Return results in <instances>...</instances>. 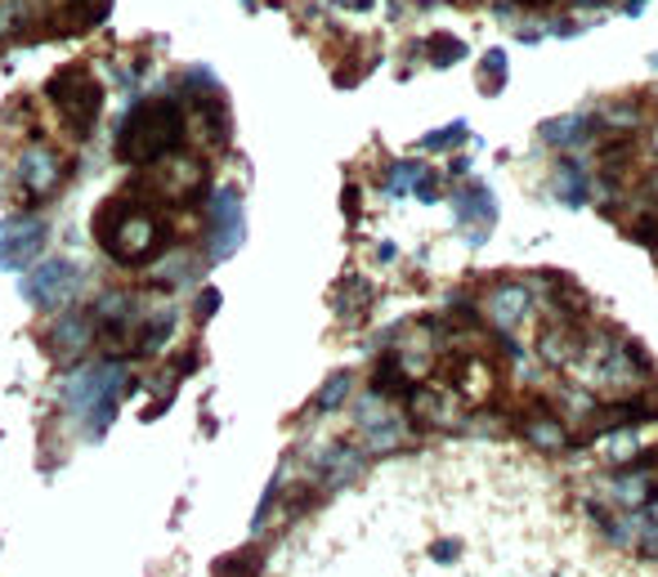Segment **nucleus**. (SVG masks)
<instances>
[{
	"label": "nucleus",
	"mask_w": 658,
	"mask_h": 577,
	"mask_svg": "<svg viewBox=\"0 0 658 577\" xmlns=\"http://www.w3.org/2000/svg\"><path fill=\"white\" fill-rule=\"evenodd\" d=\"M627 238L649 247V251H658V215H636L631 228H627Z\"/></svg>",
	"instance_id": "bb28decb"
},
{
	"label": "nucleus",
	"mask_w": 658,
	"mask_h": 577,
	"mask_svg": "<svg viewBox=\"0 0 658 577\" xmlns=\"http://www.w3.org/2000/svg\"><path fill=\"white\" fill-rule=\"evenodd\" d=\"M45 99L63 112V122L76 140H85L99 122V112H103V85L85 72V68H63L45 81Z\"/></svg>",
	"instance_id": "20e7f679"
},
{
	"label": "nucleus",
	"mask_w": 658,
	"mask_h": 577,
	"mask_svg": "<svg viewBox=\"0 0 658 577\" xmlns=\"http://www.w3.org/2000/svg\"><path fill=\"white\" fill-rule=\"evenodd\" d=\"M341 10H354V14H363V10H372V0H337Z\"/></svg>",
	"instance_id": "7c9ffc66"
},
{
	"label": "nucleus",
	"mask_w": 658,
	"mask_h": 577,
	"mask_svg": "<svg viewBox=\"0 0 658 577\" xmlns=\"http://www.w3.org/2000/svg\"><path fill=\"white\" fill-rule=\"evenodd\" d=\"M578 350H583V336H578L569 322L546 327V331L537 336V354H542V363H552V368H569V363L578 359Z\"/></svg>",
	"instance_id": "dca6fc26"
},
{
	"label": "nucleus",
	"mask_w": 658,
	"mask_h": 577,
	"mask_svg": "<svg viewBox=\"0 0 658 577\" xmlns=\"http://www.w3.org/2000/svg\"><path fill=\"white\" fill-rule=\"evenodd\" d=\"M466 140V122H453V126H444V131H430L425 140H421V148L425 153H439V148H453V144H462Z\"/></svg>",
	"instance_id": "a878e982"
},
{
	"label": "nucleus",
	"mask_w": 658,
	"mask_h": 577,
	"mask_svg": "<svg viewBox=\"0 0 658 577\" xmlns=\"http://www.w3.org/2000/svg\"><path fill=\"white\" fill-rule=\"evenodd\" d=\"M153 179H157L162 197L188 202V197H197L206 188V166L202 162H188V157H166V171H157Z\"/></svg>",
	"instance_id": "9b49d317"
},
{
	"label": "nucleus",
	"mask_w": 658,
	"mask_h": 577,
	"mask_svg": "<svg viewBox=\"0 0 658 577\" xmlns=\"http://www.w3.org/2000/svg\"><path fill=\"white\" fill-rule=\"evenodd\" d=\"M515 6H552V0H515Z\"/></svg>",
	"instance_id": "473e14b6"
},
{
	"label": "nucleus",
	"mask_w": 658,
	"mask_h": 577,
	"mask_svg": "<svg viewBox=\"0 0 658 577\" xmlns=\"http://www.w3.org/2000/svg\"><path fill=\"white\" fill-rule=\"evenodd\" d=\"M260 564H265V555L251 546V550H238V555H225V559H219V564H215V577H256Z\"/></svg>",
	"instance_id": "5701e85b"
},
{
	"label": "nucleus",
	"mask_w": 658,
	"mask_h": 577,
	"mask_svg": "<svg viewBox=\"0 0 658 577\" xmlns=\"http://www.w3.org/2000/svg\"><path fill=\"white\" fill-rule=\"evenodd\" d=\"M600 117H605L609 126H623V131H627V126H636V107H627V103H605Z\"/></svg>",
	"instance_id": "cd10ccee"
},
{
	"label": "nucleus",
	"mask_w": 658,
	"mask_h": 577,
	"mask_svg": "<svg viewBox=\"0 0 658 577\" xmlns=\"http://www.w3.org/2000/svg\"><path fill=\"white\" fill-rule=\"evenodd\" d=\"M184 144V107L175 99H148L126 112L117 131V157L131 166H162Z\"/></svg>",
	"instance_id": "f03ea898"
},
{
	"label": "nucleus",
	"mask_w": 658,
	"mask_h": 577,
	"mask_svg": "<svg viewBox=\"0 0 658 577\" xmlns=\"http://www.w3.org/2000/svg\"><path fill=\"white\" fill-rule=\"evenodd\" d=\"M166 243H171V228L148 206H140L131 197H117V202L99 206V247L117 265H126V269L148 265V260H157L166 251Z\"/></svg>",
	"instance_id": "f257e3e1"
},
{
	"label": "nucleus",
	"mask_w": 658,
	"mask_h": 577,
	"mask_svg": "<svg viewBox=\"0 0 658 577\" xmlns=\"http://www.w3.org/2000/svg\"><path fill=\"white\" fill-rule=\"evenodd\" d=\"M81 287V269L72 265V260H45L28 282H23V291H28V300L32 305H41V309H54V305H63V300H72V291Z\"/></svg>",
	"instance_id": "0eeeda50"
},
{
	"label": "nucleus",
	"mask_w": 658,
	"mask_h": 577,
	"mask_svg": "<svg viewBox=\"0 0 658 577\" xmlns=\"http://www.w3.org/2000/svg\"><path fill=\"white\" fill-rule=\"evenodd\" d=\"M372 282L368 278H359V274H350V278H341V287H337V313L341 318H363L368 309H372Z\"/></svg>",
	"instance_id": "6ab92c4d"
},
{
	"label": "nucleus",
	"mask_w": 658,
	"mask_h": 577,
	"mask_svg": "<svg viewBox=\"0 0 658 577\" xmlns=\"http://www.w3.org/2000/svg\"><path fill=\"white\" fill-rule=\"evenodd\" d=\"M346 210L359 215V188H346Z\"/></svg>",
	"instance_id": "2f4dec72"
},
{
	"label": "nucleus",
	"mask_w": 658,
	"mask_h": 577,
	"mask_svg": "<svg viewBox=\"0 0 658 577\" xmlns=\"http://www.w3.org/2000/svg\"><path fill=\"white\" fill-rule=\"evenodd\" d=\"M453 210H457V219L466 228L471 224H484V228L497 224V197H493L489 184H462V188H453Z\"/></svg>",
	"instance_id": "4468645a"
},
{
	"label": "nucleus",
	"mask_w": 658,
	"mask_h": 577,
	"mask_svg": "<svg viewBox=\"0 0 658 577\" xmlns=\"http://www.w3.org/2000/svg\"><path fill=\"white\" fill-rule=\"evenodd\" d=\"M63 175H68V166H63V157H59L54 148H28V153L19 157V184H23L28 193H37V197L54 193V188L63 184Z\"/></svg>",
	"instance_id": "1a4fd4ad"
},
{
	"label": "nucleus",
	"mask_w": 658,
	"mask_h": 577,
	"mask_svg": "<svg viewBox=\"0 0 658 577\" xmlns=\"http://www.w3.org/2000/svg\"><path fill=\"white\" fill-rule=\"evenodd\" d=\"M480 90L484 94H502L506 90V50H489L480 63Z\"/></svg>",
	"instance_id": "b1692460"
},
{
	"label": "nucleus",
	"mask_w": 658,
	"mask_h": 577,
	"mask_svg": "<svg viewBox=\"0 0 658 577\" xmlns=\"http://www.w3.org/2000/svg\"><path fill=\"white\" fill-rule=\"evenodd\" d=\"M614 493H618V502H623V506L645 511V506H654V502H658V475H654V471L631 466V471H623V475L614 480Z\"/></svg>",
	"instance_id": "f3484780"
},
{
	"label": "nucleus",
	"mask_w": 658,
	"mask_h": 577,
	"mask_svg": "<svg viewBox=\"0 0 658 577\" xmlns=\"http://www.w3.org/2000/svg\"><path fill=\"white\" fill-rule=\"evenodd\" d=\"M45 243H50V228L41 215H10L0 224V269L10 274L28 269L32 260H41Z\"/></svg>",
	"instance_id": "39448f33"
},
{
	"label": "nucleus",
	"mask_w": 658,
	"mask_h": 577,
	"mask_svg": "<svg viewBox=\"0 0 658 577\" xmlns=\"http://www.w3.org/2000/svg\"><path fill=\"white\" fill-rule=\"evenodd\" d=\"M649 68H658V54H649Z\"/></svg>",
	"instance_id": "f704fd0d"
},
{
	"label": "nucleus",
	"mask_w": 658,
	"mask_h": 577,
	"mask_svg": "<svg viewBox=\"0 0 658 577\" xmlns=\"http://www.w3.org/2000/svg\"><path fill=\"white\" fill-rule=\"evenodd\" d=\"M654 153H658V131H654Z\"/></svg>",
	"instance_id": "c9c22d12"
},
{
	"label": "nucleus",
	"mask_w": 658,
	"mask_h": 577,
	"mask_svg": "<svg viewBox=\"0 0 658 577\" xmlns=\"http://www.w3.org/2000/svg\"><path fill=\"white\" fill-rule=\"evenodd\" d=\"M520 434L533 443V447H542V452H561V447H569V425L561 421V416H552L546 408H533V412H524L520 416Z\"/></svg>",
	"instance_id": "ddd939ff"
},
{
	"label": "nucleus",
	"mask_w": 658,
	"mask_h": 577,
	"mask_svg": "<svg viewBox=\"0 0 658 577\" xmlns=\"http://www.w3.org/2000/svg\"><path fill=\"white\" fill-rule=\"evenodd\" d=\"M421 171H425L421 162H394V166H390V175H385V193H390V197H403V193H412Z\"/></svg>",
	"instance_id": "393cba45"
},
{
	"label": "nucleus",
	"mask_w": 658,
	"mask_h": 577,
	"mask_svg": "<svg viewBox=\"0 0 658 577\" xmlns=\"http://www.w3.org/2000/svg\"><path fill=\"white\" fill-rule=\"evenodd\" d=\"M425 59H430L434 68H453V63L466 59V41L453 37V32H434V37L425 41Z\"/></svg>",
	"instance_id": "412c9836"
},
{
	"label": "nucleus",
	"mask_w": 658,
	"mask_h": 577,
	"mask_svg": "<svg viewBox=\"0 0 658 577\" xmlns=\"http://www.w3.org/2000/svg\"><path fill=\"white\" fill-rule=\"evenodd\" d=\"M372 390H377L381 399H408V394H412V377L403 372L399 359H381L377 372H372Z\"/></svg>",
	"instance_id": "aec40b11"
},
{
	"label": "nucleus",
	"mask_w": 658,
	"mask_h": 577,
	"mask_svg": "<svg viewBox=\"0 0 658 577\" xmlns=\"http://www.w3.org/2000/svg\"><path fill=\"white\" fill-rule=\"evenodd\" d=\"M430 555H434L439 564H449V559H457V555H462V546H457V542H434V550H430Z\"/></svg>",
	"instance_id": "c756f323"
},
{
	"label": "nucleus",
	"mask_w": 658,
	"mask_h": 577,
	"mask_svg": "<svg viewBox=\"0 0 658 577\" xmlns=\"http://www.w3.org/2000/svg\"><path fill=\"white\" fill-rule=\"evenodd\" d=\"M412 193H417L421 202H439V179H434L430 171H421V175H417V188H412Z\"/></svg>",
	"instance_id": "c85d7f7f"
},
{
	"label": "nucleus",
	"mask_w": 658,
	"mask_h": 577,
	"mask_svg": "<svg viewBox=\"0 0 658 577\" xmlns=\"http://www.w3.org/2000/svg\"><path fill=\"white\" fill-rule=\"evenodd\" d=\"M350 390H354V377L350 372H332V381H327L318 390V399H313V412H337L350 399Z\"/></svg>",
	"instance_id": "4be33fe9"
},
{
	"label": "nucleus",
	"mask_w": 658,
	"mask_h": 577,
	"mask_svg": "<svg viewBox=\"0 0 658 577\" xmlns=\"http://www.w3.org/2000/svg\"><path fill=\"white\" fill-rule=\"evenodd\" d=\"M90 340H94V322H90V318L68 313V318H59V322L50 327L45 350H50L59 363H76V354H85V350H90Z\"/></svg>",
	"instance_id": "9d476101"
},
{
	"label": "nucleus",
	"mask_w": 658,
	"mask_h": 577,
	"mask_svg": "<svg viewBox=\"0 0 658 577\" xmlns=\"http://www.w3.org/2000/svg\"><path fill=\"white\" fill-rule=\"evenodd\" d=\"M542 144H552V148H583L592 144L596 135V117H583V112H569V117H552V122H542Z\"/></svg>",
	"instance_id": "2eb2a0df"
},
{
	"label": "nucleus",
	"mask_w": 658,
	"mask_h": 577,
	"mask_svg": "<svg viewBox=\"0 0 658 577\" xmlns=\"http://www.w3.org/2000/svg\"><path fill=\"white\" fill-rule=\"evenodd\" d=\"M484 313H489V322H493L497 331H515V327L533 313V291H528L524 282H497V287H489V296H484Z\"/></svg>",
	"instance_id": "6e6552de"
},
{
	"label": "nucleus",
	"mask_w": 658,
	"mask_h": 577,
	"mask_svg": "<svg viewBox=\"0 0 658 577\" xmlns=\"http://www.w3.org/2000/svg\"><path fill=\"white\" fill-rule=\"evenodd\" d=\"M408 408H412V421L425 425V430H444L457 421V399L449 390H417L408 394Z\"/></svg>",
	"instance_id": "f8f14e48"
},
{
	"label": "nucleus",
	"mask_w": 658,
	"mask_h": 577,
	"mask_svg": "<svg viewBox=\"0 0 658 577\" xmlns=\"http://www.w3.org/2000/svg\"><path fill=\"white\" fill-rule=\"evenodd\" d=\"M649 193H654V202H658V175H654V179H649Z\"/></svg>",
	"instance_id": "72a5a7b5"
},
{
	"label": "nucleus",
	"mask_w": 658,
	"mask_h": 577,
	"mask_svg": "<svg viewBox=\"0 0 658 577\" xmlns=\"http://www.w3.org/2000/svg\"><path fill=\"white\" fill-rule=\"evenodd\" d=\"M126 390V372L113 363V368H76L63 385V403L72 416H85L90 421V434H103L107 421L117 416V399Z\"/></svg>",
	"instance_id": "7ed1b4c3"
},
{
	"label": "nucleus",
	"mask_w": 658,
	"mask_h": 577,
	"mask_svg": "<svg viewBox=\"0 0 658 577\" xmlns=\"http://www.w3.org/2000/svg\"><path fill=\"white\" fill-rule=\"evenodd\" d=\"M210 260H229L247 238V215L238 188H219L210 202Z\"/></svg>",
	"instance_id": "423d86ee"
},
{
	"label": "nucleus",
	"mask_w": 658,
	"mask_h": 577,
	"mask_svg": "<svg viewBox=\"0 0 658 577\" xmlns=\"http://www.w3.org/2000/svg\"><path fill=\"white\" fill-rule=\"evenodd\" d=\"M556 197L565 206H574V210L592 202V175L583 171V162H574V157H561L556 162Z\"/></svg>",
	"instance_id": "a211bd4d"
}]
</instances>
